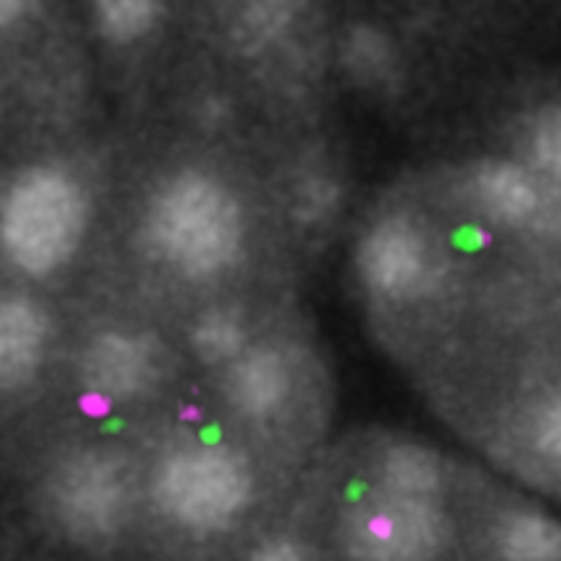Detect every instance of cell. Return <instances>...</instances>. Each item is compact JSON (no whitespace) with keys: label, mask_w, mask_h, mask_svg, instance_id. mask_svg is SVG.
Wrapping results in <instances>:
<instances>
[{"label":"cell","mask_w":561,"mask_h":561,"mask_svg":"<svg viewBox=\"0 0 561 561\" xmlns=\"http://www.w3.org/2000/svg\"><path fill=\"white\" fill-rule=\"evenodd\" d=\"M3 247L32 278H46L72 260L85 233V194L59 168L19 172L3 196Z\"/></svg>","instance_id":"3"},{"label":"cell","mask_w":561,"mask_h":561,"mask_svg":"<svg viewBox=\"0 0 561 561\" xmlns=\"http://www.w3.org/2000/svg\"><path fill=\"white\" fill-rule=\"evenodd\" d=\"M250 557L257 561H308L316 559L318 551L295 538H267L257 548H252Z\"/></svg>","instance_id":"17"},{"label":"cell","mask_w":561,"mask_h":561,"mask_svg":"<svg viewBox=\"0 0 561 561\" xmlns=\"http://www.w3.org/2000/svg\"><path fill=\"white\" fill-rule=\"evenodd\" d=\"M164 376V353L154 336L112 329L99 334L82 355V381L99 400H138Z\"/></svg>","instance_id":"7"},{"label":"cell","mask_w":561,"mask_h":561,"mask_svg":"<svg viewBox=\"0 0 561 561\" xmlns=\"http://www.w3.org/2000/svg\"><path fill=\"white\" fill-rule=\"evenodd\" d=\"M56 516L75 538L106 540L123 530L133 506V471L119 456L88 450L56 471Z\"/></svg>","instance_id":"5"},{"label":"cell","mask_w":561,"mask_h":561,"mask_svg":"<svg viewBox=\"0 0 561 561\" xmlns=\"http://www.w3.org/2000/svg\"><path fill=\"white\" fill-rule=\"evenodd\" d=\"M426 308L458 400L482 437L561 490V181L525 168L474 194L453 181L448 213L421 215Z\"/></svg>","instance_id":"1"},{"label":"cell","mask_w":561,"mask_h":561,"mask_svg":"<svg viewBox=\"0 0 561 561\" xmlns=\"http://www.w3.org/2000/svg\"><path fill=\"white\" fill-rule=\"evenodd\" d=\"M35 0H0V27H14L19 19L30 14Z\"/></svg>","instance_id":"18"},{"label":"cell","mask_w":561,"mask_h":561,"mask_svg":"<svg viewBox=\"0 0 561 561\" xmlns=\"http://www.w3.org/2000/svg\"><path fill=\"white\" fill-rule=\"evenodd\" d=\"M295 16L297 0H244L236 30L250 48H265L286 35Z\"/></svg>","instance_id":"15"},{"label":"cell","mask_w":561,"mask_h":561,"mask_svg":"<svg viewBox=\"0 0 561 561\" xmlns=\"http://www.w3.org/2000/svg\"><path fill=\"white\" fill-rule=\"evenodd\" d=\"M379 477L398 499H456V474L430 445L394 443L381 453Z\"/></svg>","instance_id":"10"},{"label":"cell","mask_w":561,"mask_h":561,"mask_svg":"<svg viewBox=\"0 0 561 561\" xmlns=\"http://www.w3.org/2000/svg\"><path fill=\"white\" fill-rule=\"evenodd\" d=\"M363 284L376 297L413 305L432 273V241L421 215L394 213L368 228L358 250Z\"/></svg>","instance_id":"6"},{"label":"cell","mask_w":561,"mask_h":561,"mask_svg":"<svg viewBox=\"0 0 561 561\" xmlns=\"http://www.w3.org/2000/svg\"><path fill=\"white\" fill-rule=\"evenodd\" d=\"M48 323L30 297H5L0 305V387L16 390L37 374L46 353Z\"/></svg>","instance_id":"9"},{"label":"cell","mask_w":561,"mask_h":561,"mask_svg":"<svg viewBox=\"0 0 561 561\" xmlns=\"http://www.w3.org/2000/svg\"><path fill=\"white\" fill-rule=\"evenodd\" d=\"M191 347L204 363H233L247 350V323L239 310H207L191 329Z\"/></svg>","instance_id":"13"},{"label":"cell","mask_w":561,"mask_h":561,"mask_svg":"<svg viewBox=\"0 0 561 561\" xmlns=\"http://www.w3.org/2000/svg\"><path fill=\"white\" fill-rule=\"evenodd\" d=\"M151 247L186 278L220 276L244 247V213L226 183L183 170L162 183L146 213Z\"/></svg>","instance_id":"2"},{"label":"cell","mask_w":561,"mask_h":561,"mask_svg":"<svg viewBox=\"0 0 561 561\" xmlns=\"http://www.w3.org/2000/svg\"><path fill=\"white\" fill-rule=\"evenodd\" d=\"M342 64L360 85L385 88L398 75V50L379 27L355 24L342 41Z\"/></svg>","instance_id":"11"},{"label":"cell","mask_w":561,"mask_h":561,"mask_svg":"<svg viewBox=\"0 0 561 561\" xmlns=\"http://www.w3.org/2000/svg\"><path fill=\"white\" fill-rule=\"evenodd\" d=\"M336 207V188L329 178H310L308 186L299 191V209L310 220H321Z\"/></svg>","instance_id":"16"},{"label":"cell","mask_w":561,"mask_h":561,"mask_svg":"<svg viewBox=\"0 0 561 561\" xmlns=\"http://www.w3.org/2000/svg\"><path fill=\"white\" fill-rule=\"evenodd\" d=\"M154 501L186 530H226L250 506L252 471L231 450H178L157 471Z\"/></svg>","instance_id":"4"},{"label":"cell","mask_w":561,"mask_h":561,"mask_svg":"<svg viewBox=\"0 0 561 561\" xmlns=\"http://www.w3.org/2000/svg\"><path fill=\"white\" fill-rule=\"evenodd\" d=\"M514 157L561 181V95L543 101L527 114Z\"/></svg>","instance_id":"12"},{"label":"cell","mask_w":561,"mask_h":561,"mask_svg":"<svg viewBox=\"0 0 561 561\" xmlns=\"http://www.w3.org/2000/svg\"><path fill=\"white\" fill-rule=\"evenodd\" d=\"M291 366L276 347L244 350L233 363H228L226 390L236 411L247 419L265 421L289 403Z\"/></svg>","instance_id":"8"},{"label":"cell","mask_w":561,"mask_h":561,"mask_svg":"<svg viewBox=\"0 0 561 561\" xmlns=\"http://www.w3.org/2000/svg\"><path fill=\"white\" fill-rule=\"evenodd\" d=\"M162 14L164 0H93L95 27L117 46H127L149 35Z\"/></svg>","instance_id":"14"}]
</instances>
